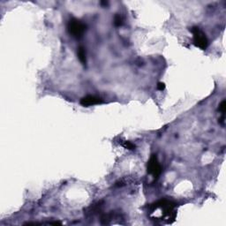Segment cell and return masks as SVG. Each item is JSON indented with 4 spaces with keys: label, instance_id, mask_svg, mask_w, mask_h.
<instances>
[{
    "label": "cell",
    "instance_id": "6da1fadb",
    "mask_svg": "<svg viewBox=\"0 0 226 226\" xmlns=\"http://www.w3.org/2000/svg\"><path fill=\"white\" fill-rule=\"evenodd\" d=\"M190 30L193 35V44L201 49L204 50L207 49L208 42L204 33L198 27H193Z\"/></svg>",
    "mask_w": 226,
    "mask_h": 226
},
{
    "label": "cell",
    "instance_id": "7a4b0ae2",
    "mask_svg": "<svg viewBox=\"0 0 226 226\" xmlns=\"http://www.w3.org/2000/svg\"><path fill=\"white\" fill-rule=\"evenodd\" d=\"M67 28H68V32L71 35H72V36L76 38H79L83 35L86 30V26L79 20L72 19L67 25Z\"/></svg>",
    "mask_w": 226,
    "mask_h": 226
},
{
    "label": "cell",
    "instance_id": "3957f363",
    "mask_svg": "<svg viewBox=\"0 0 226 226\" xmlns=\"http://www.w3.org/2000/svg\"><path fill=\"white\" fill-rule=\"evenodd\" d=\"M148 172L150 174V175H152L154 178H158L159 176L161 175V173H162V167H161V165H160V163L158 162V159H157V157H156V155H153L151 157H150V159H149V161L148 162Z\"/></svg>",
    "mask_w": 226,
    "mask_h": 226
},
{
    "label": "cell",
    "instance_id": "277c9868",
    "mask_svg": "<svg viewBox=\"0 0 226 226\" xmlns=\"http://www.w3.org/2000/svg\"><path fill=\"white\" fill-rule=\"evenodd\" d=\"M103 103V101L101 97L95 96V95H90L84 96L80 100V104L82 106H85V107L99 104V103Z\"/></svg>",
    "mask_w": 226,
    "mask_h": 226
},
{
    "label": "cell",
    "instance_id": "5b68a950",
    "mask_svg": "<svg viewBox=\"0 0 226 226\" xmlns=\"http://www.w3.org/2000/svg\"><path fill=\"white\" fill-rule=\"evenodd\" d=\"M78 57L80 61L83 64H86L87 63V56H86V51L83 47H80L78 49Z\"/></svg>",
    "mask_w": 226,
    "mask_h": 226
},
{
    "label": "cell",
    "instance_id": "8992f818",
    "mask_svg": "<svg viewBox=\"0 0 226 226\" xmlns=\"http://www.w3.org/2000/svg\"><path fill=\"white\" fill-rule=\"evenodd\" d=\"M123 146L126 148H127V149H129V150H134V149H135V145L133 144L132 142H130V141H125L123 143Z\"/></svg>",
    "mask_w": 226,
    "mask_h": 226
},
{
    "label": "cell",
    "instance_id": "52a82bcc",
    "mask_svg": "<svg viewBox=\"0 0 226 226\" xmlns=\"http://www.w3.org/2000/svg\"><path fill=\"white\" fill-rule=\"evenodd\" d=\"M225 109H226V102L225 100H224V101L219 104V111L222 112L223 115H224V113H225Z\"/></svg>",
    "mask_w": 226,
    "mask_h": 226
},
{
    "label": "cell",
    "instance_id": "ba28073f",
    "mask_svg": "<svg viewBox=\"0 0 226 226\" xmlns=\"http://www.w3.org/2000/svg\"><path fill=\"white\" fill-rule=\"evenodd\" d=\"M114 23H115L116 26H121V25H122V18L120 17L119 15H117V16L115 17Z\"/></svg>",
    "mask_w": 226,
    "mask_h": 226
},
{
    "label": "cell",
    "instance_id": "9c48e42d",
    "mask_svg": "<svg viewBox=\"0 0 226 226\" xmlns=\"http://www.w3.org/2000/svg\"><path fill=\"white\" fill-rule=\"evenodd\" d=\"M164 88H165V85H164L163 82H159V83L157 84V89H158V90L162 91Z\"/></svg>",
    "mask_w": 226,
    "mask_h": 226
}]
</instances>
